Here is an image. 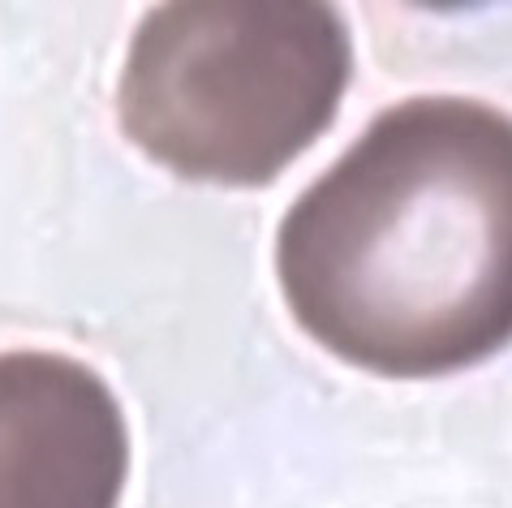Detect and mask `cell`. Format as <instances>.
Masks as SVG:
<instances>
[{
  "label": "cell",
  "mask_w": 512,
  "mask_h": 508,
  "mask_svg": "<svg viewBox=\"0 0 512 508\" xmlns=\"http://www.w3.org/2000/svg\"><path fill=\"white\" fill-rule=\"evenodd\" d=\"M125 470L121 405L91 366L0 354V508H117Z\"/></svg>",
  "instance_id": "cell-3"
},
{
  "label": "cell",
  "mask_w": 512,
  "mask_h": 508,
  "mask_svg": "<svg viewBox=\"0 0 512 508\" xmlns=\"http://www.w3.org/2000/svg\"><path fill=\"white\" fill-rule=\"evenodd\" d=\"M293 319L336 358L422 379L512 341V117L478 100H409L280 224Z\"/></svg>",
  "instance_id": "cell-1"
},
{
  "label": "cell",
  "mask_w": 512,
  "mask_h": 508,
  "mask_svg": "<svg viewBox=\"0 0 512 508\" xmlns=\"http://www.w3.org/2000/svg\"><path fill=\"white\" fill-rule=\"evenodd\" d=\"M349 74V26L327 5L177 0L134 31L121 125L177 177L263 186L332 125Z\"/></svg>",
  "instance_id": "cell-2"
}]
</instances>
